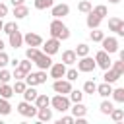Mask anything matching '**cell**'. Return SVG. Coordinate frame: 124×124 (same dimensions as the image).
Listing matches in <instances>:
<instances>
[{"label":"cell","mask_w":124,"mask_h":124,"mask_svg":"<svg viewBox=\"0 0 124 124\" xmlns=\"http://www.w3.org/2000/svg\"><path fill=\"white\" fill-rule=\"evenodd\" d=\"M14 16H16V19H23V17H27V16H29V8H27L25 4L14 6Z\"/></svg>","instance_id":"cell-20"},{"label":"cell","mask_w":124,"mask_h":124,"mask_svg":"<svg viewBox=\"0 0 124 124\" xmlns=\"http://www.w3.org/2000/svg\"><path fill=\"white\" fill-rule=\"evenodd\" d=\"M74 120H76V118H74V116H62V118H60V120H58V124H72V122H74Z\"/></svg>","instance_id":"cell-46"},{"label":"cell","mask_w":124,"mask_h":124,"mask_svg":"<svg viewBox=\"0 0 124 124\" xmlns=\"http://www.w3.org/2000/svg\"><path fill=\"white\" fill-rule=\"evenodd\" d=\"M70 110H72V116H74V118H78V116H85V114H87V107H85L81 101L70 105Z\"/></svg>","instance_id":"cell-16"},{"label":"cell","mask_w":124,"mask_h":124,"mask_svg":"<svg viewBox=\"0 0 124 124\" xmlns=\"http://www.w3.org/2000/svg\"><path fill=\"white\" fill-rule=\"evenodd\" d=\"M23 43H25L27 46H41V45H43V37L29 31L27 35H23Z\"/></svg>","instance_id":"cell-14"},{"label":"cell","mask_w":124,"mask_h":124,"mask_svg":"<svg viewBox=\"0 0 124 124\" xmlns=\"http://www.w3.org/2000/svg\"><path fill=\"white\" fill-rule=\"evenodd\" d=\"M64 78L68 79V81H74V79H78V70L76 68H66V74H64Z\"/></svg>","instance_id":"cell-42"},{"label":"cell","mask_w":124,"mask_h":124,"mask_svg":"<svg viewBox=\"0 0 124 124\" xmlns=\"http://www.w3.org/2000/svg\"><path fill=\"white\" fill-rule=\"evenodd\" d=\"M52 89H54V93H60V95H68L70 91H72V81H68V79H54V83H52Z\"/></svg>","instance_id":"cell-8"},{"label":"cell","mask_w":124,"mask_h":124,"mask_svg":"<svg viewBox=\"0 0 124 124\" xmlns=\"http://www.w3.org/2000/svg\"><path fill=\"white\" fill-rule=\"evenodd\" d=\"M70 105H72V101L68 99V95H60V93H56V95L50 99V107H52L54 110H58V112H66V110H70Z\"/></svg>","instance_id":"cell-2"},{"label":"cell","mask_w":124,"mask_h":124,"mask_svg":"<svg viewBox=\"0 0 124 124\" xmlns=\"http://www.w3.org/2000/svg\"><path fill=\"white\" fill-rule=\"evenodd\" d=\"M10 64V56L4 52V50H0V68H4V66H8Z\"/></svg>","instance_id":"cell-44"},{"label":"cell","mask_w":124,"mask_h":124,"mask_svg":"<svg viewBox=\"0 0 124 124\" xmlns=\"http://www.w3.org/2000/svg\"><path fill=\"white\" fill-rule=\"evenodd\" d=\"M103 37H105V33H103V31H99V27L91 29V33H89V39H91L93 43H101V41H103Z\"/></svg>","instance_id":"cell-29"},{"label":"cell","mask_w":124,"mask_h":124,"mask_svg":"<svg viewBox=\"0 0 124 124\" xmlns=\"http://www.w3.org/2000/svg\"><path fill=\"white\" fill-rule=\"evenodd\" d=\"M74 52H76V56H78V58H81V56H87V54H89V45H85V43H79V45L76 46V50H74Z\"/></svg>","instance_id":"cell-27"},{"label":"cell","mask_w":124,"mask_h":124,"mask_svg":"<svg viewBox=\"0 0 124 124\" xmlns=\"http://www.w3.org/2000/svg\"><path fill=\"white\" fill-rule=\"evenodd\" d=\"M76 60H78V56H76V52H74V50H64V52H62V62H64L66 66L76 64Z\"/></svg>","instance_id":"cell-23"},{"label":"cell","mask_w":124,"mask_h":124,"mask_svg":"<svg viewBox=\"0 0 124 124\" xmlns=\"http://www.w3.org/2000/svg\"><path fill=\"white\" fill-rule=\"evenodd\" d=\"M31 62H33L39 70H48V68H50V64H52V58H50L48 54H45V52H39Z\"/></svg>","instance_id":"cell-7"},{"label":"cell","mask_w":124,"mask_h":124,"mask_svg":"<svg viewBox=\"0 0 124 124\" xmlns=\"http://www.w3.org/2000/svg\"><path fill=\"white\" fill-rule=\"evenodd\" d=\"M12 2V6H19V4H23V0H10Z\"/></svg>","instance_id":"cell-48"},{"label":"cell","mask_w":124,"mask_h":124,"mask_svg":"<svg viewBox=\"0 0 124 124\" xmlns=\"http://www.w3.org/2000/svg\"><path fill=\"white\" fill-rule=\"evenodd\" d=\"M27 87V83L23 81V79H16V83L12 85V89H14V95L16 93H23V89Z\"/></svg>","instance_id":"cell-37"},{"label":"cell","mask_w":124,"mask_h":124,"mask_svg":"<svg viewBox=\"0 0 124 124\" xmlns=\"http://www.w3.org/2000/svg\"><path fill=\"white\" fill-rule=\"evenodd\" d=\"M101 21H103V19H101L99 16H95L93 12H87V19H85V23H87V27H89V29L99 27V25H101Z\"/></svg>","instance_id":"cell-18"},{"label":"cell","mask_w":124,"mask_h":124,"mask_svg":"<svg viewBox=\"0 0 124 124\" xmlns=\"http://www.w3.org/2000/svg\"><path fill=\"white\" fill-rule=\"evenodd\" d=\"M37 93H39V91H37L33 85H27V87L23 89V93H21V95H23V101L33 103V101H35V97H37Z\"/></svg>","instance_id":"cell-22"},{"label":"cell","mask_w":124,"mask_h":124,"mask_svg":"<svg viewBox=\"0 0 124 124\" xmlns=\"http://www.w3.org/2000/svg\"><path fill=\"white\" fill-rule=\"evenodd\" d=\"M78 62V72H93L95 68H97V64H95V58H91L89 54L87 56H81L79 60H76Z\"/></svg>","instance_id":"cell-4"},{"label":"cell","mask_w":124,"mask_h":124,"mask_svg":"<svg viewBox=\"0 0 124 124\" xmlns=\"http://www.w3.org/2000/svg\"><path fill=\"white\" fill-rule=\"evenodd\" d=\"M99 108H101V112H103V114H108V112L112 110V103L108 101V97H107V99H103V103L99 105Z\"/></svg>","instance_id":"cell-38"},{"label":"cell","mask_w":124,"mask_h":124,"mask_svg":"<svg viewBox=\"0 0 124 124\" xmlns=\"http://www.w3.org/2000/svg\"><path fill=\"white\" fill-rule=\"evenodd\" d=\"M110 2H112V4H118V2H120V0H110Z\"/></svg>","instance_id":"cell-52"},{"label":"cell","mask_w":124,"mask_h":124,"mask_svg":"<svg viewBox=\"0 0 124 124\" xmlns=\"http://www.w3.org/2000/svg\"><path fill=\"white\" fill-rule=\"evenodd\" d=\"M70 14V6L68 4H52L50 6V16L56 17V19H62Z\"/></svg>","instance_id":"cell-9"},{"label":"cell","mask_w":124,"mask_h":124,"mask_svg":"<svg viewBox=\"0 0 124 124\" xmlns=\"http://www.w3.org/2000/svg\"><path fill=\"white\" fill-rule=\"evenodd\" d=\"M41 122H48V120H52V108H48V107H41V108H37V114H35Z\"/></svg>","instance_id":"cell-17"},{"label":"cell","mask_w":124,"mask_h":124,"mask_svg":"<svg viewBox=\"0 0 124 124\" xmlns=\"http://www.w3.org/2000/svg\"><path fill=\"white\" fill-rule=\"evenodd\" d=\"M31 66H33V62H31L29 58H23V60H19V62H17V68H19V70H23L25 74H27V72H31Z\"/></svg>","instance_id":"cell-34"},{"label":"cell","mask_w":124,"mask_h":124,"mask_svg":"<svg viewBox=\"0 0 124 124\" xmlns=\"http://www.w3.org/2000/svg\"><path fill=\"white\" fill-rule=\"evenodd\" d=\"M97 91V83L93 81V79H87L85 83H83V93H89V95H93Z\"/></svg>","instance_id":"cell-31"},{"label":"cell","mask_w":124,"mask_h":124,"mask_svg":"<svg viewBox=\"0 0 124 124\" xmlns=\"http://www.w3.org/2000/svg\"><path fill=\"white\" fill-rule=\"evenodd\" d=\"M17 112H19L21 116H25V118H33V116L37 114V107H35L33 103H29V101H21V103L17 105Z\"/></svg>","instance_id":"cell-5"},{"label":"cell","mask_w":124,"mask_h":124,"mask_svg":"<svg viewBox=\"0 0 124 124\" xmlns=\"http://www.w3.org/2000/svg\"><path fill=\"white\" fill-rule=\"evenodd\" d=\"M48 70H50V78H52V79H60V78H64V74H66V64H64V62H52Z\"/></svg>","instance_id":"cell-12"},{"label":"cell","mask_w":124,"mask_h":124,"mask_svg":"<svg viewBox=\"0 0 124 124\" xmlns=\"http://www.w3.org/2000/svg\"><path fill=\"white\" fill-rule=\"evenodd\" d=\"M41 46H43V52H45V54L52 56V54H56V52L60 50V41H58V39H54V37H50V39H48V41H45Z\"/></svg>","instance_id":"cell-6"},{"label":"cell","mask_w":124,"mask_h":124,"mask_svg":"<svg viewBox=\"0 0 124 124\" xmlns=\"http://www.w3.org/2000/svg\"><path fill=\"white\" fill-rule=\"evenodd\" d=\"M110 97H112L116 103H124V89H122V87H116V89H112Z\"/></svg>","instance_id":"cell-33"},{"label":"cell","mask_w":124,"mask_h":124,"mask_svg":"<svg viewBox=\"0 0 124 124\" xmlns=\"http://www.w3.org/2000/svg\"><path fill=\"white\" fill-rule=\"evenodd\" d=\"M95 93H99L103 99H107V97H110V93H112V83H101V85H97V91Z\"/></svg>","instance_id":"cell-19"},{"label":"cell","mask_w":124,"mask_h":124,"mask_svg":"<svg viewBox=\"0 0 124 124\" xmlns=\"http://www.w3.org/2000/svg\"><path fill=\"white\" fill-rule=\"evenodd\" d=\"M12 78H16V79H23V78H25V72H23V70H19V68L16 66V68H14V74H12Z\"/></svg>","instance_id":"cell-45"},{"label":"cell","mask_w":124,"mask_h":124,"mask_svg":"<svg viewBox=\"0 0 124 124\" xmlns=\"http://www.w3.org/2000/svg\"><path fill=\"white\" fill-rule=\"evenodd\" d=\"M35 107L37 108H41V107H50V99L46 97V95H43V93H37V97H35Z\"/></svg>","instance_id":"cell-24"},{"label":"cell","mask_w":124,"mask_h":124,"mask_svg":"<svg viewBox=\"0 0 124 124\" xmlns=\"http://www.w3.org/2000/svg\"><path fill=\"white\" fill-rule=\"evenodd\" d=\"M110 54L108 52H105V50H99L97 54H95V64L99 66V68H103V70H107V68H110Z\"/></svg>","instance_id":"cell-11"},{"label":"cell","mask_w":124,"mask_h":124,"mask_svg":"<svg viewBox=\"0 0 124 124\" xmlns=\"http://www.w3.org/2000/svg\"><path fill=\"white\" fill-rule=\"evenodd\" d=\"M12 79V72H8V70H0V83H8Z\"/></svg>","instance_id":"cell-43"},{"label":"cell","mask_w":124,"mask_h":124,"mask_svg":"<svg viewBox=\"0 0 124 124\" xmlns=\"http://www.w3.org/2000/svg\"><path fill=\"white\" fill-rule=\"evenodd\" d=\"M39 52H41V50H39V46H27V50H25V58L33 60V58H35Z\"/></svg>","instance_id":"cell-41"},{"label":"cell","mask_w":124,"mask_h":124,"mask_svg":"<svg viewBox=\"0 0 124 124\" xmlns=\"http://www.w3.org/2000/svg\"><path fill=\"white\" fill-rule=\"evenodd\" d=\"M120 78H122V76H118L112 68H107V70H105V74H103V79H105L107 83H114V81H118Z\"/></svg>","instance_id":"cell-21"},{"label":"cell","mask_w":124,"mask_h":124,"mask_svg":"<svg viewBox=\"0 0 124 124\" xmlns=\"http://www.w3.org/2000/svg\"><path fill=\"white\" fill-rule=\"evenodd\" d=\"M14 95V89H12V85L10 83H0V97H4V99H10Z\"/></svg>","instance_id":"cell-26"},{"label":"cell","mask_w":124,"mask_h":124,"mask_svg":"<svg viewBox=\"0 0 124 124\" xmlns=\"http://www.w3.org/2000/svg\"><path fill=\"white\" fill-rule=\"evenodd\" d=\"M8 43H10V46H12V48H19V46L23 45V35L19 33V29L8 35Z\"/></svg>","instance_id":"cell-15"},{"label":"cell","mask_w":124,"mask_h":124,"mask_svg":"<svg viewBox=\"0 0 124 124\" xmlns=\"http://www.w3.org/2000/svg\"><path fill=\"white\" fill-rule=\"evenodd\" d=\"M4 16H8V6L4 2H0V17H4Z\"/></svg>","instance_id":"cell-47"},{"label":"cell","mask_w":124,"mask_h":124,"mask_svg":"<svg viewBox=\"0 0 124 124\" xmlns=\"http://www.w3.org/2000/svg\"><path fill=\"white\" fill-rule=\"evenodd\" d=\"M91 8H93V6H91V2H89V0H81V2L78 4V10H79L81 14H87V12H91Z\"/></svg>","instance_id":"cell-40"},{"label":"cell","mask_w":124,"mask_h":124,"mask_svg":"<svg viewBox=\"0 0 124 124\" xmlns=\"http://www.w3.org/2000/svg\"><path fill=\"white\" fill-rule=\"evenodd\" d=\"M91 12H93L95 16H99L101 19H103L105 16H108V10H107V6H103V4H99V6H95V8H91Z\"/></svg>","instance_id":"cell-30"},{"label":"cell","mask_w":124,"mask_h":124,"mask_svg":"<svg viewBox=\"0 0 124 124\" xmlns=\"http://www.w3.org/2000/svg\"><path fill=\"white\" fill-rule=\"evenodd\" d=\"M2 27H4V21H2V17H0V31H2Z\"/></svg>","instance_id":"cell-51"},{"label":"cell","mask_w":124,"mask_h":124,"mask_svg":"<svg viewBox=\"0 0 124 124\" xmlns=\"http://www.w3.org/2000/svg\"><path fill=\"white\" fill-rule=\"evenodd\" d=\"M19 27H17V23L16 21H8V23H4V27H2V31L6 33V35H10V33H14V31H17Z\"/></svg>","instance_id":"cell-36"},{"label":"cell","mask_w":124,"mask_h":124,"mask_svg":"<svg viewBox=\"0 0 124 124\" xmlns=\"http://www.w3.org/2000/svg\"><path fill=\"white\" fill-rule=\"evenodd\" d=\"M50 37H54V39H58V41H66V39H70V29L62 23V19H52L50 21Z\"/></svg>","instance_id":"cell-1"},{"label":"cell","mask_w":124,"mask_h":124,"mask_svg":"<svg viewBox=\"0 0 124 124\" xmlns=\"http://www.w3.org/2000/svg\"><path fill=\"white\" fill-rule=\"evenodd\" d=\"M68 95H70L68 99H70L72 103H79V101L83 99V91H79V89H72V91H70Z\"/></svg>","instance_id":"cell-32"},{"label":"cell","mask_w":124,"mask_h":124,"mask_svg":"<svg viewBox=\"0 0 124 124\" xmlns=\"http://www.w3.org/2000/svg\"><path fill=\"white\" fill-rule=\"evenodd\" d=\"M110 68H112L118 76H122V74H124V60H114V62H110Z\"/></svg>","instance_id":"cell-35"},{"label":"cell","mask_w":124,"mask_h":124,"mask_svg":"<svg viewBox=\"0 0 124 124\" xmlns=\"http://www.w3.org/2000/svg\"><path fill=\"white\" fill-rule=\"evenodd\" d=\"M25 83L27 85H41V83H46V70H39V72H27L25 74Z\"/></svg>","instance_id":"cell-3"},{"label":"cell","mask_w":124,"mask_h":124,"mask_svg":"<svg viewBox=\"0 0 124 124\" xmlns=\"http://www.w3.org/2000/svg\"><path fill=\"white\" fill-rule=\"evenodd\" d=\"M17 62H19V60H17V58H14V60H10V64H12V66H14V68H16V66H17Z\"/></svg>","instance_id":"cell-49"},{"label":"cell","mask_w":124,"mask_h":124,"mask_svg":"<svg viewBox=\"0 0 124 124\" xmlns=\"http://www.w3.org/2000/svg\"><path fill=\"white\" fill-rule=\"evenodd\" d=\"M108 31H114L118 37L124 35V21L120 17H110L108 19Z\"/></svg>","instance_id":"cell-13"},{"label":"cell","mask_w":124,"mask_h":124,"mask_svg":"<svg viewBox=\"0 0 124 124\" xmlns=\"http://www.w3.org/2000/svg\"><path fill=\"white\" fill-rule=\"evenodd\" d=\"M10 112H12V105H10V101L4 99V97H0V114H2V116H8Z\"/></svg>","instance_id":"cell-25"},{"label":"cell","mask_w":124,"mask_h":124,"mask_svg":"<svg viewBox=\"0 0 124 124\" xmlns=\"http://www.w3.org/2000/svg\"><path fill=\"white\" fill-rule=\"evenodd\" d=\"M108 116H110L114 122H120V120H124V108H114V107H112V110L108 112Z\"/></svg>","instance_id":"cell-28"},{"label":"cell","mask_w":124,"mask_h":124,"mask_svg":"<svg viewBox=\"0 0 124 124\" xmlns=\"http://www.w3.org/2000/svg\"><path fill=\"white\" fill-rule=\"evenodd\" d=\"M54 4V0H35V8L37 10H46Z\"/></svg>","instance_id":"cell-39"},{"label":"cell","mask_w":124,"mask_h":124,"mask_svg":"<svg viewBox=\"0 0 124 124\" xmlns=\"http://www.w3.org/2000/svg\"><path fill=\"white\" fill-rule=\"evenodd\" d=\"M0 50H4V41L0 39Z\"/></svg>","instance_id":"cell-50"},{"label":"cell","mask_w":124,"mask_h":124,"mask_svg":"<svg viewBox=\"0 0 124 124\" xmlns=\"http://www.w3.org/2000/svg\"><path fill=\"white\" fill-rule=\"evenodd\" d=\"M101 45H103V50L108 52V54H112V52L118 50V39L116 37H103Z\"/></svg>","instance_id":"cell-10"}]
</instances>
